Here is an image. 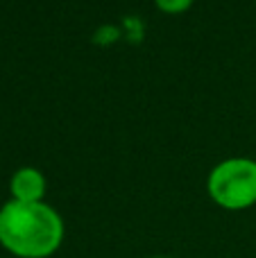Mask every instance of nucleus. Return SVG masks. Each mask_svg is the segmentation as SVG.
I'll return each instance as SVG.
<instances>
[{
	"label": "nucleus",
	"mask_w": 256,
	"mask_h": 258,
	"mask_svg": "<svg viewBox=\"0 0 256 258\" xmlns=\"http://www.w3.org/2000/svg\"><path fill=\"white\" fill-rule=\"evenodd\" d=\"M63 242V220L45 202L9 200L0 209V245L18 258H48Z\"/></svg>",
	"instance_id": "1"
},
{
	"label": "nucleus",
	"mask_w": 256,
	"mask_h": 258,
	"mask_svg": "<svg viewBox=\"0 0 256 258\" xmlns=\"http://www.w3.org/2000/svg\"><path fill=\"white\" fill-rule=\"evenodd\" d=\"M209 197L220 209L245 211L256 204V161L236 156L211 170L207 181Z\"/></svg>",
	"instance_id": "2"
},
{
	"label": "nucleus",
	"mask_w": 256,
	"mask_h": 258,
	"mask_svg": "<svg viewBox=\"0 0 256 258\" xmlns=\"http://www.w3.org/2000/svg\"><path fill=\"white\" fill-rule=\"evenodd\" d=\"M9 192H12V200L16 202H27V204L43 202V195H45L43 172L36 168L16 170L12 174V181H9Z\"/></svg>",
	"instance_id": "3"
},
{
	"label": "nucleus",
	"mask_w": 256,
	"mask_h": 258,
	"mask_svg": "<svg viewBox=\"0 0 256 258\" xmlns=\"http://www.w3.org/2000/svg\"><path fill=\"white\" fill-rule=\"evenodd\" d=\"M154 3L163 14H184L195 0H154Z\"/></svg>",
	"instance_id": "4"
},
{
	"label": "nucleus",
	"mask_w": 256,
	"mask_h": 258,
	"mask_svg": "<svg viewBox=\"0 0 256 258\" xmlns=\"http://www.w3.org/2000/svg\"><path fill=\"white\" fill-rule=\"evenodd\" d=\"M152 258H168V256H152Z\"/></svg>",
	"instance_id": "5"
}]
</instances>
